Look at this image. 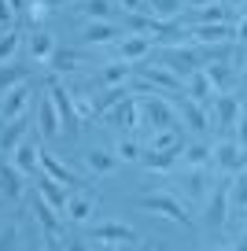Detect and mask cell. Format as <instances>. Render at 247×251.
I'll list each match as a JSON object with an SVG mask.
<instances>
[{
    "instance_id": "cell-1",
    "label": "cell",
    "mask_w": 247,
    "mask_h": 251,
    "mask_svg": "<svg viewBox=\"0 0 247 251\" xmlns=\"http://www.w3.org/2000/svg\"><path fill=\"white\" fill-rule=\"evenodd\" d=\"M137 207H140V211H148V214H162V218H170V222H181V226H188V222H192L188 207L181 203L177 196H170V192H151V196H140Z\"/></svg>"
},
{
    "instance_id": "cell-2",
    "label": "cell",
    "mask_w": 247,
    "mask_h": 251,
    "mask_svg": "<svg viewBox=\"0 0 247 251\" xmlns=\"http://www.w3.org/2000/svg\"><path fill=\"white\" fill-rule=\"evenodd\" d=\"M48 100H52V107H55V115H59V126L63 129H67L70 137L77 133V129H81V118H77V111H74V100H70V89L67 85H59V81H52V85H48Z\"/></svg>"
},
{
    "instance_id": "cell-3",
    "label": "cell",
    "mask_w": 247,
    "mask_h": 251,
    "mask_svg": "<svg viewBox=\"0 0 247 251\" xmlns=\"http://www.w3.org/2000/svg\"><path fill=\"white\" fill-rule=\"evenodd\" d=\"M140 118L148 122V129H151V133H155V129H166V126H177V111L162 100V96H155V93L140 103Z\"/></svg>"
},
{
    "instance_id": "cell-4",
    "label": "cell",
    "mask_w": 247,
    "mask_h": 251,
    "mask_svg": "<svg viewBox=\"0 0 247 251\" xmlns=\"http://www.w3.org/2000/svg\"><path fill=\"white\" fill-rule=\"evenodd\" d=\"M225 222H229V181H214L207 196V226L225 229Z\"/></svg>"
},
{
    "instance_id": "cell-5",
    "label": "cell",
    "mask_w": 247,
    "mask_h": 251,
    "mask_svg": "<svg viewBox=\"0 0 247 251\" xmlns=\"http://www.w3.org/2000/svg\"><path fill=\"white\" fill-rule=\"evenodd\" d=\"M93 236L96 244H122V248H129V244H137V229L133 226H122V222H103V226H93Z\"/></svg>"
},
{
    "instance_id": "cell-6",
    "label": "cell",
    "mask_w": 247,
    "mask_h": 251,
    "mask_svg": "<svg viewBox=\"0 0 247 251\" xmlns=\"http://www.w3.org/2000/svg\"><path fill=\"white\" fill-rule=\"evenodd\" d=\"M199 63H203V55L192 52V48H170V52L162 55V67H166V71H173L177 78L196 74V71H199Z\"/></svg>"
},
{
    "instance_id": "cell-7",
    "label": "cell",
    "mask_w": 247,
    "mask_h": 251,
    "mask_svg": "<svg viewBox=\"0 0 247 251\" xmlns=\"http://www.w3.org/2000/svg\"><path fill=\"white\" fill-rule=\"evenodd\" d=\"M188 37L203 45H225V41H236V30L229 23H196L188 26Z\"/></svg>"
},
{
    "instance_id": "cell-8",
    "label": "cell",
    "mask_w": 247,
    "mask_h": 251,
    "mask_svg": "<svg viewBox=\"0 0 247 251\" xmlns=\"http://www.w3.org/2000/svg\"><path fill=\"white\" fill-rule=\"evenodd\" d=\"M37 166H41V170H45L52 181H59V185L67 188V192H70V188H77V185H81V177H77V174L70 170L67 163H59V159H55L52 151H45V148H41V159H37Z\"/></svg>"
},
{
    "instance_id": "cell-9",
    "label": "cell",
    "mask_w": 247,
    "mask_h": 251,
    "mask_svg": "<svg viewBox=\"0 0 247 251\" xmlns=\"http://www.w3.org/2000/svg\"><path fill=\"white\" fill-rule=\"evenodd\" d=\"M26 107H30V81L11 85L8 93H4V103H0V122H11V118L26 115Z\"/></svg>"
},
{
    "instance_id": "cell-10",
    "label": "cell",
    "mask_w": 247,
    "mask_h": 251,
    "mask_svg": "<svg viewBox=\"0 0 247 251\" xmlns=\"http://www.w3.org/2000/svg\"><path fill=\"white\" fill-rule=\"evenodd\" d=\"M103 118H107L111 126H122V129H137V126H140V103H137V96L129 93L125 100H118Z\"/></svg>"
},
{
    "instance_id": "cell-11",
    "label": "cell",
    "mask_w": 247,
    "mask_h": 251,
    "mask_svg": "<svg viewBox=\"0 0 247 251\" xmlns=\"http://www.w3.org/2000/svg\"><path fill=\"white\" fill-rule=\"evenodd\" d=\"M133 71L144 78V85H159V89H166V93H181V78L173 71H166V67H151V63H144V67H133Z\"/></svg>"
},
{
    "instance_id": "cell-12",
    "label": "cell",
    "mask_w": 247,
    "mask_h": 251,
    "mask_svg": "<svg viewBox=\"0 0 247 251\" xmlns=\"http://www.w3.org/2000/svg\"><path fill=\"white\" fill-rule=\"evenodd\" d=\"M214 159H218V166H222V170H229V174H244V170H247V148H240L236 141L218 144Z\"/></svg>"
},
{
    "instance_id": "cell-13",
    "label": "cell",
    "mask_w": 247,
    "mask_h": 251,
    "mask_svg": "<svg viewBox=\"0 0 247 251\" xmlns=\"http://www.w3.org/2000/svg\"><path fill=\"white\" fill-rule=\"evenodd\" d=\"M37 196L45 200V203L52 207L55 214H63V211H67V200H70V192L59 185V181H52L48 174H41V177H37Z\"/></svg>"
},
{
    "instance_id": "cell-14",
    "label": "cell",
    "mask_w": 247,
    "mask_h": 251,
    "mask_svg": "<svg viewBox=\"0 0 247 251\" xmlns=\"http://www.w3.org/2000/svg\"><path fill=\"white\" fill-rule=\"evenodd\" d=\"M148 52H151V37H144V33L118 37V55H122V63H140Z\"/></svg>"
},
{
    "instance_id": "cell-15",
    "label": "cell",
    "mask_w": 247,
    "mask_h": 251,
    "mask_svg": "<svg viewBox=\"0 0 247 251\" xmlns=\"http://www.w3.org/2000/svg\"><path fill=\"white\" fill-rule=\"evenodd\" d=\"M214 115H218V126H222V129H232V126H236V118H240V96L218 93V96H214Z\"/></svg>"
},
{
    "instance_id": "cell-16",
    "label": "cell",
    "mask_w": 247,
    "mask_h": 251,
    "mask_svg": "<svg viewBox=\"0 0 247 251\" xmlns=\"http://www.w3.org/2000/svg\"><path fill=\"white\" fill-rule=\"evenodd\" d=\"M125 37L122 30H118L111 19H103V23H89L85 30H81V41H89V45H107V41H118Z\"/></svg>"
},
{
    "instance_id": "cell-17",
    "label": "cell",
    "mask_w": 247,
    "mask_h": 251,
    "mask_svg": "<svg viewBox=\"0 0 247 251\" xmlns=\"http://www.w3.org/2000/svg\"><path fill=\"white\" fill-rule=\"evenodd\" d=\"M26 126H30V122H26V115L11 118V122L4 126V133H0V151H4V155H11V151L26 141Z\"/></svg>"
},
{
    "instance_id": "cell-18",
    "label": "cell",
    "mask_w": 247,
    "mask_h": 251,
    "mask_svg": "<svg viewBox=\"0 0 247 251\" xmlns=\"http://www.w3.org/2000/svg\"><path fill=\"white\" fill-rule=\"evenodd\" d=\"M11 155H15V170H19V174H30L33 166H37V159H41V144L33 141V137H26V141L11 151Z\"/></svg>"
},
{
    "instance_id": "cell-19",
    "label": "cell",
    "mask_w": 247,
    "mask_h": 251,
    "mask_svg": "<svg viewBox=\"0 0 247 251\" xmlns=\"http://www.w3.org/2000/svg\"><path fill=\"white\" fill-rule=\"evenodd\" d=\"M214 96H218V93H214V85H210V78H207L203 71L188 74V100H196V103L203 107V103H210Z\"/></svg>"
},
{
    "instance_id": "cell-20",
    "label": "cell",
    "mask_w": 247,
    "mask_h": 251,
    "mask_svg": "<svg viewBox=\"0 0 247 251\" xmlns=\"http://www.w3.org/2000/svg\"><path fill=\"white\" fill-rule=\"evenodd\" d=\"M59 115H55V107H52V100H41L37 103V133L41 137H59Z\"/></svg>"
},
{
    "instance_id": "cell-21",
    "label": "cell",
    "mask_w": 247,
    "mask_h": 251,
    "mask_svg": "<svg viewBox=\"0 0 247 251\" xmlns=\"http://www.w3.org/2000/svg\"><path fill=\"white\" fill-rule=\"evenodd\" d=\"M173 111H177V115L185 118V126H192V129H199V133L207 129V111H203V107H199L196 100L181 96V100H177V107H173Z\"/></svg>"
},
{
    "instance_id": "cell-22",
    "label": "cell",
    "mask_w": 247,
    "mask_h": 251,
    "mask_svg": "<svg viewBox=\"0 0 247 251\" xmlns=\"http://www.w3.org/2000/svg\"><path fill=\"white\" fill-rule=\"evenodd\" d=\"M33 214H37V222H41V229H45V240H55V236L63 233V226H59V218H55V211L45 203V200H33Z\"/></svg>"
},
{
    "instance_id": "cell-23",
    "label": "cell",
    "mask_w": 247,
    "mask_h": 251,
    "mask_svg": "<svg viewBox=\"0 0 247 251\" xmlns=\"http://www.w3.org/2000/svg\"><path fill=\"white\" fill-rule=\"evenodd\" d=\"M148 15L159 19V23H173V19L185 11V0H148Z\"/></svg>"
},
{
    "instance_id": "cell-24",
    "label": "cell",
    "mask_w": 247,
    "mask_h": 251,
    "mask_svg": "<svg viewBox=\"0 0 247 251\" xmlns=\"http://www.w3.org/2000/svg\"><path fill=\"white\" fill-rule=\"evenodd\" d=\"M93 211H96V196L81 192V196H70V200H67V211H63V214H67L70 222H85Z\"/></svg>"
},
{
    "instance_id": "cell-25",
    "label": "cell",
    "mask_w": 247,
    "mask_h": 251,
    "mask_svg": "<svg viewBox=\"0 0 247 251\" xmlns=\"http://www.w3.org/2000/svg\"><path fill=\"white\" fill-rule=\"evenodd\" d=\"M166 148H181V129H177V126L155 129L151 141H148V151H166Z\"/></svg>"
},
{
    "instance_id": "cell-26",
    "label": "cell",
    "mask_w": 247,
    "mask_h": 251,
    "mask_svg": "<svg viewBox=\"0 0 247 251\" xmlns=\"http://www.w3.org/2000/svg\"><path fill=\"white\" fill-rule=\"evenodd\" d=\"M203 74H207V78H210V85H214V93H229V85H232V67H229V63H210V67H207V71H203Z\"/></svg>"
},
{
    "instance_id": "cell-27",
    "label": "cell",
    "mask_w": 247,
    "mask_h": 251,
    "mask_svg": "<svg viewBox=\"0 0 247 251\" xmlns=\"http://www.w3.org/2000/svg\"><path fill=\"white\" fill-rule=\"evenodd\" d=\"M140 159H144V166H148V170H170V166L173 163H177V159H181V148H166V151H148V155H140Z\"/></svg>"
},
{
    "instance_id": "cell-28",
    "label": "cell",
    "mask_w": 247,
    "mask_h": 251,
    "mask_svg": "<svg viewBox=\"0 0 247 251\" xmlns=\"http://www.w3.org/2000/svg\"><path fill=\"white\" fill-rule=\"evenodd\" d=\"M23 81H30V71L26 67H19V63H4L0 67V89L8 93L11 85H23Z\"/></svg>"
},
{
    "instance_id": "cell-29",
    "label": "cell",
    "mask_w": 247,
    "mask_h": 251,
    "mask_svg": "<svg viewBox=\"0 0 247 251\" xmlns=\"http://www.w3.org/2000/svg\"><path fill=\"white\" fill-rule=\"evenodd\" d=\"M0 188H4V196H23V181H19L15 163H0Z\"/></svg>"
},
{
    "instance_id": "cell-30",
    "label": "cell",
    "mask_w": 247,
    "mask_h": 251,
    "mask_svg": "<svg viewBox=\"0 0 247 251\" xmlns=\"http://www.w3.org/2000/svg\"><path fill=\"white\" fill-rule=\"evenodd\" d=\"M77 63H81V55H77L74 48H55L52 59H48L45 67H52V71H74Z\"/></svg>"
},
{
    "instance_id": "cell-31",
    "label": "cell",
    "mask_w": 247,
    "mask_h": 251,
    "mask_svg": "<svg viewBox=\"0 0 247 251\" xmlns=\"http://www.w3.org/2000/svg\"><path fill=\"white\" fill-rule=\"evenodd\" d=\"M125 96H129V89H122V85H111V89H107V93H103V96H100V100H96V103H93V115H107V111H111V107H115V103H118V100H125Z\"/></svg>"
},
{
    "instance_id": "cell-32",
    "label": "cell",
    "mask_w": 247,
    "mask_h": 251,
    "mask_svg": "<svg viewBox=\"0 0 247 251\" xmlns=\"http://www.w3.org/2000/svg\"><path fill=\"white\" fill-rule=\"evenodd\" d=\"M52 52H55V37H48V33H37V37L30 41V55L37 63H48V59H52Z\"/></svg>"
},
{
    "instance_id": "cell-33",
    "label": "cell",
    "mask_w": 247,
    "mask_h": 251,
    "mask_svg": "<svg viewBox=\"0 0 247 251\" xmlns=\"http://www.w3.org/2000/svg\"><path fill=\"white\" fill-rule=\"evenodd\" d=\"M181 159H185L188 166H207L210 159H214V151H210L207 144H188V148H181Z\"/></svg>"
},
{
    "instance_id": "cell-34",
    "label": "cell",
    "mask_w": 247,
    "mask_h": 251,
    "mask_svg": "<svg viewBox=\"0 0 247 251\" xmlns=\"http://www.w3.org/2000/svg\"><path fill=\"white\" fill-rule=\"evenodd\" d=\"M0 251H23V233H19L15 222L0 226Z\"/></svg>"
},
{
    "instance_id": "cell-35",
    "label": "cell",
    "mask_w": 247,
    "mask_h": 251,
    "mask_svg": "<svg viewBox=\"0 0 247 251\" xmlns=\"http://www.w3.org/2000/svg\"><path fill=\"white\" fill-rule=\"evenodd\" d=\"M118 166V155H111V151H89V170H96V174H111Z\"/></svg>"
},
{
    "instance_id": "cell-36",
    "label": "cell",
    "mask_w": 247,
    "mask_h": 251,
    "mask_svg": "<svg viewBox=\"0 0 247 251\" xmlns=\"http://www.w3.org/2000/svg\"><path fill=\"white\" fill-rule=\"evenodd\" d=\"M188 192L192 196H207V185H210V174H207V166H192V174H188Z\"/></svg>"
},
{
    "instance_id": "cell-37",
    "label": "cell",
    "mask_w": 247,
    "mask_h": 251,
    "mask_svg": "<svg viewBox=\"0 0 247 251\" xmlns=\"http://www.w3.org/2000/svg\"><path fill=\"white\" fill-rule=\"evenodd\" d=\"M229 207H240V211L247 207V177L244 174L236 181H229Z\"/></svg>"
},
{
    "instance_id": "cell-38",
    "label": "cell",
    "mask_w": 247,
    "mask_h": 251,
    "mask_svg": "<svg viewBox=\"0 0 247 251\" xmlns=\"http://www.w3.org/2000/svg\"><path fill=\"white\" fill-rule=\"evenodd\" d=\"M129 74H133L129 63H107V67H103V81H107V85H122Z\"/></svg>"
},
{
    "instance_id": "cell-39",
    "label": "cell",
    "mask_w": 247,
    "mask_h": 251,
    "mask_svg": "<svg viewBox=\"0 0 247 251\" xmlns=\"http://www.w3.org/2000/svg\"><path fill=\"white\" fill-rule=\"evenodd\" d=\"M19 41H23V37H19L15 30H8V33H0V63H8L11 55L19 52Z\"/></svg>"
},
{
    "instance_id": "cell-40",
    "label": "cell",
    "mask_w": 247,
    "mask_h": 251,
    "mask_svg": "<svg viewBox=\"0 0 247 251\" xmlns=\"http://www.w3.org/2000/svg\"><path fill=\"white\" fill-rule=\"evenodd\" d=\"M85 15L93 19V23L111 19V0H85Z\"/></svg>"
},
{
    "instance_id": "cell-41",
    "label": "cell",
    "mask_w": 247,
    "mask_h": 251,
    "mask_svg": "<svg viewBox=\"0 0 247 251\" xmlns=\"http://www.w3.org/2000/svg\"><path fill=\"white\" fill-rule=\"evenodd\" d=\"M196 23H225V4H207V8H196Z\"/></svg>"
},
{
    "instance_id": "cell-42",
    "label": "cell",
    "mask_w": 247,
    "mask_h": 251,
    "mask_svg": "<svg viewBox=\"0 0 247 251\" xmlns=\"http://www.w3.org/2000/svg\"><path fill=\"white\" fill-rule=\"evenodd\" d=\"M115 155L122 159V163H133V159H140V148H137V141H129V137H118V148H115Z\"/></svg>"
},
{
    "instance_id": "cell-43",
    "label": "cell",
    "mask_w": 247,
    "mask_h": 251,
    "mask_svg": "<svg viewBox=\"0 0 247 251\" xmlns=\"http://www.w3.org/2000/svg\"><path fill=\"white\" fill-rule=\"evenodd\" d=\"M232 129H236V144H240V148H247V107H240V118H236Z\"/></svg>"
},
{
    "instance_id": "cell-44",
    "label": "cell",
    "mask_w": 247,
    "mask_h": 251,
    "mask_svg": "<svg viewBox=\"0 0 247 251\" xmlns=\"http://www.w3.org/2000/svg\"><path fill=\"white\" fill-rule=\"evenodd\" d=\"M70 100H74V111H77V118H85V115H93V103L85 100L81 93H70Z\"/></svg>"
},
{
    "instance_id": "cell-45",
    "label": "cell",
    "mask_w": 247,
    "mask_h": 251,
    "mask_svg": "<svg viewBox=\"0 0 247 251\" xmlns=\"http://www.w3.org/2000/svg\"><path fill=\"white\" fill-rule=\"evenodd\" d=\"M11 23H15V11H11L8 0H0V26H8V30H11Z\"/></svg>"
},
{
    "instance_id": "cell-46",
    "label": "cell",
    "mask_w": 247,
    "mask_h": 251,
    "mask_svg": "<svg viewBox=\"0 0 247 251\" xmlns=\"http://www.w3.org/2000/svg\"><path fill=\"white\" fill-rule=\"evenodd\" d=\"M48 11H52V8H48L45 0H37V4H30V19H33V23H41V19H45Z\"/></svg>"
},
{
    "instance_id": "cell-47",
    "label": "cell",
    "mask_w": 247,
    "mask_h": 251,
    "mask_svg": "<svg viewBox=\"0 0 247 251\" xmlns=\"http://www.w3.org/2000/svg\"><path fill=\"white\" fill-rule=\"evenodd\" d=\"M118 4H122L125 15H140V11H144V0H118Z\"/></svg>"
},
{
    "instance_id": "cell-48",
    "label": "cell",
    "mask_w": 247,
    "mask_h": 251,
    "mask_svg": "<svg viewBox=\"0 0 247 251\" xmlns=\"http://www.w3.org/2000/svg\"><path fill=\"white\" fill-rule=\"evenodd\" d=\"M232 30H236V41H240V45H247V11L240 15V23L232 26Z\"/></svg>"
},
{
    "instance_id": "cell-49",
    "label": "cell",
    "mask_w": 247,
    "mask_h": 251,
    "mask_svg": "<svg viewBox=\"0 0 247 251\" xmlns=\"http://www.w3.org/2000/svg\"><path fill=\"white\" fill-rule=\"evenodd\" d=\"M185 4H192V8H207V4H218V0H185Z\"/></svg>"
},
{
    "instance_id": "cell-50",
    "label": "cell",
    "mask_w": 247,
    "mask_h": 251,
    "mask_svg": "<svg viewBox=\"0 0 247 251\" xmlns=\"http://www.w3.org/2000/svg\"><path fill=\"white\" fill-rule=\"evenodd\" d=\"M67 251H89V248H85V244H81V240H74V244H70Z\"/></svg>"
},
{
    "instance_id": "cell-51",
    "label": "cell",
    "mask_w": 247,
    "mask_h": 251,
    "mask_svg": "<svg viewBox=\"0 0 247 251\" xmlns=\"http://www.w3.org/2000/svg\"><path fill=\"white\" fill-rule=\"evenodd\" d=\"M48 8H59V4H70V0H45Z\"/></svg>"
},
{
    "instance_id": "cell-52",
    "label": "cell",
    "mask_w": 247,
    "mask_h": 251,
    "mask_svg": "<svg viewBox=\"0 0 247 251\" xmlns=\"http://www.w3.org/2000/svg\"><path fill=\"white\" fill-rule=\"evenodd\" d=\"M8 4H11V11H19V8H26L23 0H8Z\"/></svg>"
},
{
    "instance_id": "cell-53",
    "label": "cell",
    "mask_w": 247,
    "mask_h": 251,
    "mask_svg": "<svg viewBox=\"0 0 247 251\" xmlns=\"http://www.w3.org/2000/svg\"><path fill=\"white\" fill-rule=\"evenodd\" d=\"M229 4L232 8H247V0H229Z\"/></svg>"
},
{
    "instance_id": "cell-54",
    "label": "cell",
    "mask_w": 247,
    "mask_h": 251,
    "mask_svg": "<svg viewBox=\"0 0 247 251\" xmlns=\"http://www.w3.org/2000/svg\"><path fill=\"white\" fill-rule=\"evenodd\" d=\"M236 251H247V236H244V240H240V248Z\"/></svg>"
},
{
    "instance_id": "cell-55",
    "label": "cell",
    "mask_w": 247,
    "mask_h": 251,
    "mask_svg": "<svg viewBox=\"0 0 247 251\" xmlns=\"http://www.w3.org/2000/svg\"><path fill=\"white\" fill-rule=\"evenodd\" d=\"M210 251H225V248H210Z\"/></svg>"
},
{
    "instance_id": "cell-56",
    "label": "cell",
    "mask_w": 247,
    "mask_h": 251,
    "mask_svg": "<svg viewBox=\"0 0 247 251\" xmlns=\"http://www.w3.org/2000/svg\"><path fill=\"white\" fill-rule=\"evenodd\" d=\"M244 218H247V207H244Z\"/></svg>"
},
{
    "instance_id": "cell-57",
    "label": "cell",
    "mask_w": 247,
    "mask_h": 251,
    "mask_svg": "<svg viewBox=\"0 0 247 251\" xmlns=\"http://www.w3.org/2000/svg\"><path fill=\"white\" fill-rule=\"evenodd\" d=\"M244 177H247V170H244Z\"/></svg>"
},
{
    "instance_id": "cell-58",
    "label": "cell",
    "mask_w": 247,
    "mask_h": 251,
    "mask_svg": "<svg viewBox=\"0 0 247 251\" xmlns=\"http://www.w3.org/2000/svg\"><path fill=\"white\" fill-rule=\"evenodd\" d=\"M244 78H247V71H244Z\"/></svg>"
}]
</instances>
